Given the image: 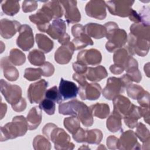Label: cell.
<instances>
[{
    "label": "cell",
    "instance_id": "cell-1",
    "mask_svg": "<svg viewBox=\"0 0 150 150\" xmlns=\"http://www.w3.org/2000/svg\"><path fill=\"white\" fill-rule=\"evenodd\" d=\"M59 112L64 115L77 117L86 127H91L94 122L93 116L88 107L83 102L74 99L59 105Z\"/></svg>",
    "mask_w": 150,
    "mask_h": 150
},
{
    "label": "cell",
    "instance_id": "cell-2",
    "mask_svg": "<svg viewBox=\"0 0 150 150\" xmlns=\"http://www.w3.org/2000/svg\"><path fill=\"white\" fill-rule=\"evenodd\" d=\"M42 133L53 142L56 149L71 150L74 148V144L70 141L69 135L53 123L46 124L42 129Z\"/></svg>",
    "mask_w": 150,
    "mask_h": 150
},
{
    "label": "cell",
    "instance_id": "cell-3",
    "mask_svg": "<svg viewBox=\"0 0 150 150\" xmlns=\"http://www.w3.org/2000/svg\"><path fill=\"white\" fill-rule=\"evenodd\" d=\"M107 30L105 43L107 50L110 53L124 47L127 42L128 36L125 30L120 29L114 22H108L104 25Z\"/></svg>",
    "mask_w": 150,
    "mask_h": 150
},
{
    "label": "cell",
    "instance_id": "cell-4",
    "mask_svg": "<svg viewBox=\"0 0 150 150\" xmlns=\"http://www.w3.org/2000/svg\"><path fill=\"white\" fill-rule=\"evenodd\" d=\"M28 129V124L26 118L23 115L15 116L13 118L12 122L1 127L0 140L2 142L22 137L26 133Z\"/></svg>",
    "mask_w": 150,
    "mask_h": 150
},
{
    "label": "cell",
    "instance_id": "cell-5",
    "mask_svg": "<svg viewBox=\"0 0 150 150\" xmlns=\"http://www.w3.org/2000/svg\"><path fill=\"white\" fill-rule=\"evenodd\" d=\"M53 18V13L46 4L36 13L29 16V20L35 23L38 29L42 32L47 31L50 25V22Z\"/></svg>",
    "mask_w": 150,
    "mask_h": 150
},
{
    "label": "cell",
    "instance_id": "cell-6",
    "mask_svg": "<svg viewBox=\"0 0 150 150\" xmlns=\"http://www.w3.org/2000/svg\"><path fill=\"white\" fill-rule=\"evenodd\" d=\"M126 46L132 56L136 54L143 57L146 56L149 50L150 40L137 38L129 33Z\"/></svg>",
    "mask_w": 150,
    "mask_h": 150
},
{
    "label": "cell",
    "instance_id": "cell-7",
    "mask_svg": "<svg viewBox=\"0 0 150 150\" xmlns=\"http://www.w3.org/2000/svg\"><path fill=\"white\" fill-rule=\"evenodd\" d=\"M134 2L130 0H114L106 1L105 4L111 15L125 18L128 17L133 9L132 6Z\"/></svg>",
    "mask_w": 150,
    "mask_h": 150
},
{
    "label": "cell",
    "instance_id": "cell-8",
    "mask_svg": "<svg viewBox=\"0 0 150 150\" xmlns=\"http://www.w3.org/2000/svg\"><path fill=\"white\" fill-rule=\"evenodd\" d=\"M125 86L121 79L110 77L107 80L105 87L102 91L103 96L108 100H112L115 97L124 92Z\"/></svg>",
    "mask_w": 150,
    "mask_h": 150
},
{
    "label": "cell",
    "instance_id": "cell-9",
    "mask_svg": "<svg viewBox=\"0 0 150 150\" xmlns=\"http://www.w3.org/2000/svg\"><path fill=\"white\" fill-rule=\"evenodd\" d=\"M0 86L1 93L11 105L16 104L22 98V91L19 86L11 84L4 79L1 80Z\"/></svg>",
    "mask_w": 150,
    "mask_h": 150
},
{
    "label": "cell",
    "instance_id": "cell-10",
    "mask_svg": "<svg viewBox=\"0 0 150 150\" xmlns=\"http://www.w3.org/2000/svg\"><path fill=\"white\" fill-rule=\"evenodd\" d=\"M16 45L23 51H28L33 46V33L29 25L26 24L21 25L16 39Z\"/></svg>",
    "mask_w": 150,
    "mask_h": 150
},
{
    "label": "cell",
    "instance_id": "cell-11",
    "mask_svg": "<svg viewBox=\"0 0 150 150\" xmlns=\"http://www.w3.org/2000/svg\"><path fill=\"white\" fill-rule=\"evenodd\" d=\"M48 86V82L45 79L32 83L28 89V97L31 104L39 103L43 99Z\"/></svg>",
    "mask_w": 150,
    "mask_h": 150
},
{
    "label": "cell",
    "instance_id": "cell-12",
    "mask_svg": "<svg viewBox=\"0 0 150 150\" xmlns=\"http://www.w3.org/2000/svg\"><path fill=\"white\" fill-rule=\"evenodd\" d=\"M85 11L87 16L103 20L106 18L105 2L101 0H92L87 3L85 6Z\"/></svg>",
    "mask_w": 150,
    "mask_h": 150
},
{
    "label": "cell",
    "instance_id": "cell-13",
    "mask_svg": "<svg viewBox=\"0 0 150 150\" xmlns=\"http://www.w3.org/2000/svg\"><path fill=\"white\" fill-rule=\"evenodd\" d=\"M118 149L121 150L141 149V145L137 141V137L133 131L127 130L121 134L118 138Z\"/></svg>",
    "mask_w": 150,
    "mask_h": 150
},
{
    "label": "cell",
    "instance_id": "cell-14",
    "mask_svg": "<svg viewBox=\"0 0 150 150\" xmlns=\"http://www.w3.org/2000/svg\"><path fill=\"white\" fill-rule=\"evenodd\" d=\"M102 60L101 52L96 49H90L80 52L77 56V62L86 65H98Z\"/></svg>",
    "mask_w": 150,
    "mask_h": 150
},
{
    "label": "cell",
    "instance_id": "cell-15",
    "mask_svg": "<svg viewBox=\"0 0 150 150\" xmlns=\"http://www.w3.org/2000/svg\"><path fill=\"white\" fill-rule=\"evenodd\" d=\"M64 9V17L68 24L76 23L81 21V14L77 7L76 1H60Z\"/></svg>",
    "mask_w": 150,
    "mask_h": 150
},
{
    "label": "cell",
    "instance_id": "cell-16",
    "mask_svg": "<svg viewBox=\"0 0 150 150\" xmlns=\"http://www.w3.org/2000/svg\"><path fill=\"white\" fill-rule=\"evenodd\" d=\"M101 87L98 83H87L83 86H79V94L82 100H96L101 95Z\"/></svg>",
    "mask_w": 150,
    "mask_h": 150
},
{
    "label": "cell",
    "instance_id": "cell-17",
    "mask_svg": "<svg viewBox=\"0 0 150 150\" xmlns=\"http://www.w3.org/2000/svg\"><path fill=\"white\" fill-rule=\"evenodd\" d=\"M112 104L114 107L112 112L117 114L121 118L129 113L133 105L129 98L121 94L112 100Z\"/></svg>",
    "mask_w": 150,
    "mask_h": 150
},
{
    "label": "cell",
    "instance_id": "cell-18",
    "mask_svg": "<svg viewBox=\"0 0 150 150\" xmlns=\"http://www.w3.org/2000/svg\"><path fill=\"white\" fill-rule=\"evenodd\" d=\"M21 26V23L17 21L2 19L0 21L1 36L6 39H11L19 31Z\"/></svg>",
    "mask_w": 150,
    "mask_h": 150
},
{
    "label": "cell",
    "instance_id": "cell-19",
    "mask_svg": "<svg viewBox=\"0 0 150 150\" xmlns=\"http://www.w3.org/2000/svg\"><path fill=\"white\" fill-rule=\"evenodd\" d=\"M74 47L71 42L59 47L54 53V60L60 64L69 63L74 53Z\"/></svg>",
    "mask_w": 150,
    "mask_h": 150
},
{
    "label": "cell",
    "instance_id": "cell-20",
    "mask_svg": "<svg viewBox=\"0 0 150 150\" xmlns=\"http://www.w3.org/2000/svg\"><path fill=\"white\" fill-rule=\"evenodd\" d=\"M59 90L64 101L76 98L79 93V87L74 83L61 78Z\"/></svg>",
    "mask_w": 150,
    "mask_h": 150
},
{
    "label": "cell",
    "instance_id": "cell-21",
    "mask_svg": "<svg viewBox=\"0 0 150 150\" xmlns=\"http://www.w3.org/2000/svg\"><path fill=\"white\" fill-rule=\"evenodd\" d=\"M52 38L59 39L66 33V25L62 19H56L52 21L46 32Z\"/></svg>",
    "mask_w": 150,
    "mask_h": 150
},
{
    "label": "cell",
    "instance_id": "cell-22",
    "mask_svg": "<svg viewBox=\"0 0 150 150\" xmlns=\"http://www.w3.org/2000/svg\"><path fill=\"white\" fill-rule=\"evenodd\" d=\"M1 67L3 70L4 77L9 81H16L19 76L17 69L9 60V57H4L1 60Z\"/></svg>",
    "mask_w": 150,
    "mask_h": 150
},
{
    "label": "cell",
    "instance_id": "cell-23",
    "mask_svg": "<svg viewBox=\"0 0 150 150\" xmlns=\"http://www.w3.org/2000/svg\"><path fill=\"white\" fill-rule=\"evenodd\" d=\"M124 70L126 71V74L131 78L132 81L139 83L141 81L142 75L138 69V63L132 56H130L128 59L125 66Z\"/></svg>",
    "mask_w": 150,
    "mask_h": 150
},
{
    "label": "cell",
    "instance_id": "cell-24",
    "mask_svg": "<svg viewBox=\"0 0 150 150\" xmlns=\"http://www.w3.org/2000/svg\"><path fill=\"white\" fill-rule=\"evenodd\" d=\"M86 33L90 37L100 39L106 36L107 30L104 25L96 23H88L84 26Z\"/></svg>",
    "mask_w": 150,
    "mask_h": 150
},
{
    "label": "cell",
    "instance_id": "cell-25",
    "mask_svg": "<svg viewBox=\"0 0 150 150\" xmlns=\"http://www.w3.org/2000/svg\"><path fill=\"white\" fill-rule=\"evenodd\" d=\"M42 119L41 109L39 107H32L28 112L26 120L28 124V129L34 130L40 124Z\"/></svg>",
    "mask_w": 150,
    "mask_h": 150
},
{
    "label": "cell",
    "instance_id": "cell-26",
    "mask_svg": "<svg viewBox=\"0 0 150 150\" xmlns=\"http://www.w3.org/2000/svg\"><path fill=\"white\" fill-rule=\"evenodd\" d=\"M85 75L89 81L98 82L107 77L108 73L104 66H97L94 67H88Z\"/></svg>",
    "mask_w": 150,
    "mask_h": 150
},
{
    "label": "cell",
    "instance_id": "cell-27",
    "mask_svg": "<svg viewBox=\"0 0 150 150\" xmlns=\"http://www.w3.org/2000/svg\"><path fill=\"white\" fill-rule=\"evenodd\" d=\"M141 117V108L133 104L131 111L123 119L125 125L129 128L133 129L137 126L138 120Z\"/></svg>",
    "mask_w": 150,
    "mask_h": 150
},
{
    "label": "cell",
    "instance_id": "cell-28",
    "mask_svg": "<svg viewBox=\"0 0 150 150\" xmlns=\"http://www.w3.org/2000/svg\"><path fill=\"white\" fill-rule=\"evenodd\" d=\"M130 33L137 38L150 40V26H146L141 23H134L131 25Z\"/></svg>",
    "mask_w": 150,
    "mask_h": 150
},
{
    "label": "cell",
    "instance_id": "cell-29",
    "mask_svg": "<svg viewBox=\"0 0 150 150\" xmlns=\"http://www.w3.org/2000/svg\"><path fill=\"white\" fill-rule=\"evenodd\" d=\"M35 40L39 49L45 53H49L53 48V42L44 34L37 33Z\"/></svg>",
    "mask_w": 150,
    "mask_h": 150
},
{
    "label": "cell",
    "instance_id": "cell-30",
    "mask_svg": "<svg viewBox=\"0 0 150 150\" xmlns=\"http://www.w3.org/2000/svg\"><path fill=\"white\" fill-rule=\"evenodd\" d=\"M130 56H132L127 46L125 45L124 47L116 50L113 54V61L114 64L125 67V66Z\"/></svg>",
    "mask_w": 150,
    "mask_h": 150
},
{
    "label": "cell",
    "instance_id": "cell-31",
    "mask_svg": "<svg viewBox=\"0 0 150 150\" xmlns=\"http://www.w3.org/2000/svg\"><path fill=\"white\" fill-rule=\"evenodd\" d=\"M93 116L100 119L106 118L110 112V107L105 103H96L89 107Z\"/></svg>",
    "mask_w": 150,
    "mask_h": 150
},
{
    "label": "cell",
    "instance_id": "cell-32",
    "mask_svg": "<svg viewBox=\"0 0 150 150\" xmlns=\"http://www.w3.org/2000/svg\"><path fill=\"white\" fill-rule=\"evenodd\" d=\"M71 43H73L74 50H77L83 49L88 45H93V42L91 38L88 36L85 32H82L74 37L72 40Z\"/></svg>",
    "mask_w": 150,
    "mask_h": 150
},
{
    "label": "cell",
    "instance_id": "cell-33",
    "mask_svg": "<svg viewBox=\"0 0 150 150\" xmlns=\"http://www.w3.org/2000/svg\"><path fill=\"white\" fill-rule=\"evenodd\" d=\"M121 118L115 113H112L106 121L107 128L111 132H117L122 130Z\"/></svg>",
    "mask_w": 150,
    "mask_h": 150
},
{
    "label": "cell",
    "instance_id": "cell-34",
    "mask_svg": "<svg viewBox=\"0 0 150 150\" xmlns=\"http://www.w3.org/2000/svg\"><path fill=\"white\" fill-rule=\"evenodd\" d=\"M2 10L3 12L11 16L15 15L19 11L20 5L19 1L13 0H6L2 4Z\"/></svg>",
    "mask_w": 150,
    "mask_h": 150
},
{
    "label": "cell",
    "instance_id": "cell-35",
    "mask_svg": "<svg viewBox=\"0 0 150 150\" xmlns=\"http://www.w3.org/2000/svg\"><path fill=\"white\" fill-rule=\"evenodd\" d=\"M103 134L98 129L86 130L85 142L89 144H99L103 139Z\"/></svg>",
    "mask_w": 150,
    "mask_h": 150
},
{
    "label": "cell",
    "instance_id": "cell-36",
    "mask_svg": "<svg viewBox=\"0 0 150 150\" xmlns=\"http://www.w3.org/2000/svg\"><path fill=\"white\" fill-rule=\"evenodd\" d=\"M28 58L32 64L37 66H41L45 63L46 60L44 53L38 49H34L29 52Z\"/></svg>",
    "mask_w": 150,
    "mask_h": 150
},
{
    "label": "cell",
    "instance_id": "cell-37",
    "mask_svg": "<svg viewBox=\"0 0 150 150\" xmlns=\"http://www.w3.org/2000/svg\"><path fill=\"white\" fill-rule=\"evenodd\" d=\"M9 60L14 66H21L26 61V56L23 52L16 48L11 50L9 56Z\"/></svg>",
    "mask_w": 150,
    "mask_h": 150
},
{
    "label": "cell",
    "instance_id": "cell-38",
    "mask_svg": "<svg viewBox=\"0 0 150 150\" xmlns=\"http://www.w3.org/2000/svg\"><path fill=\"white\" fill-rule=\"evenodd\" d=\"M63 125L66 129L73 135L80 127V121L76 116L66 117L64 119Z\"/></svg>",
    "mask_w": 150,
    "mask_h": 150
},
{
    "label": "cell",
    "instance_id": "cell-39",
    "mask_svg": "<svg viewBox=\"0 0 150 150\" xmlns=\"http://www.w3.org/2000/svg\"><path fill=\"white\" fill-rule=\"evenodd\" d=\"M33 147L35 150H50L51 144L44 136L38 135L33 140Z\"/></svg>",
    "mask_w": 150,
    "mask_h": 150
},
{
    "label": "cell",
    "instance_id": "cell-40",
    "mask_svg": "<svg viewBox=\"0 0 150 150\" xmlns=\"http://www.w3.org/2000/svg\"><path fill=\"white\" fill-rule=\"evenodd\" d=\"M136 132H135L137 138L142 142L150 140V132L149 129L142 122H139L137 125Z\"/></svg>",
    "mask_w": 150,
    "mask_h": 150
},
{
    "label": "cell",
    "instance_id": "cell-41",
    "mask_svg": "<svg viewBox=\"0 0 150 150\" xmlns=\"http://www.w3.org/2000/svg\"><path fill=\"white\" fill-rule=\"evenodd\" d=\"M46 4L51 10L53 15V18L54 19H59L60 18L62 17L63 14V10L59 1H49L47 2Z\"/></svg>",
    "mask_w": 150,
    "mask_h": 150
},
{
    "label": "cell",
    "instance_id": "cell-42",
    "mask_svg": "<svg viewBox=\"0 0 150 150\" xmlns=\"http://www.w3.org/2000/svg\"><path fill=\"white\" fill-rule=\"evenodd\" d=\"M45 96L46 98L50 100L57 104H60L63 101L59 90L56 86H54L47 90Z\"/></svg>",
    "mask_w": 150,
    "mask_h": 150
},
{
    "label": "cell",
    "instance_id": "cell-43",
    "mask_svg": "<svg viewBox=\"0 0 150 150\" xmlns=\"http://www.w3.org/2000/svg\"><path fill=\"white\" fill-rule=\"evenodd\" d=\"M39 108L48 115H53L56 110V105L53 101L45 98L39 103Z\"/></svg>",
    "mask_w": 150,
    "mask_h": 150
},
{
    "label": "cell",
    "instance_id": "cell-44",
    "mask_svg": "<svg viewBox=\"0 0 150 150\" xmlns=\"http://www.w3.org/2000/svg\"><path fill=\"white\" fill-rule=\"evenodd\" d=\"M42 76L40 69L39 68H26L24 71L23 77L29 81H35L40 79Z\"/></svg>",
    "mask_w": 150,
    "mask_h": 150
},
{
    "label": "cell",
    "instance_id": "cell-45",
    "mask_svg": "<svg viewBox=\"0 0 150 150\" xmlns=\"http://www.w3.org/2000/svg\"><path fill=\"white\" fill-rule=\"evenodd\" d=\"M126 89L128 96L133 100H137L138 96L144 90V88L141 86L132 83L128 85L126 87Z\"/></svg>",
    "mask_w": 150,
    "mask_h": 150
},
{
    "label": "cell",
    "instance_id": "cell-46",
    "mask_svg": "<svg viewBox=\"0 0 150 150\" xmlns=\"http://www.w3.org/2000/svg\"><path fill=\"white\" fill-rule=\"evenodd\" d=\"M137 100L141 107H149V93L147 91L142 90L138 96Z\"/></svg>",
    "mask_w": 150,
    "mask_h": 150
},
{
    "label": "cell",
    "instance_id": "cell-47",
    "mask_svg": "<svg viewBox=\"0 0 150 150\" xmlns=\"http://www.w3.org/2000/svg\"><path fill=\"white\" fill-rule=\"evenodd\" d=\"M141 23L146 26H149V7L144 6L138 13Z\"/></svg>",
    "mask_w": 150,
    "mask_h": 150
},
{
    "label": "cell",
    "instance_id": "cell-48",
    "mask_svg": "<svg viewBox=\"0 0 150 150\" xmlns=\"http://www.w3.org/2000/svg\"><path fill=\"white\" fill-rule=\"evenodd\" d=\"M42 75L45 77L52 76L54 72V67L51 63L49 62H45L40 67Z\"/></svg>",
    "mask_w": 150,
    "mask_h": 150
},
{
    "label": "cell",
    "instance_id": "cell-49",
    "mask_svg": "<svg viewBox=\"0 0 150 150\" xmlns=\"http://www.w3.org/2000/svg\"><path fill=\"white\" fill-rule=\"evenodd\" d=\"M38 8V2L36 1H24L22 2V8L25 13L31 12L35 11Z\"/></svg>",
    "mask_w": 150,
    "mask_h": 150
},
{
    "label": "cell",
    "instance_id": "cell-50",
    "mask_svg": "<svg viewBox=\"0 0 150 150\" xmlns=\"http://www.w3.org/2000/svg\"><path fill=\"white\" fill-rule=\"evenodd\" d=\"M86 138V130L80 127L79 129L73 134V138L78 143L85 142Z\"/></svg>",
    "mask_w": 150,
    "mask_h": 150
},
{
    "label": "cell",
    "instance_id": "cell-51",
    "mask_svg": "<svg viewBox=\"0 0 150 150\" xmlns=\"http://www.w3.org/2000/svg\"><path fill=\"white\" fill-rule=\"evenodd\" d=\"M26 100L23 97H22V98L16 104L11 105L12 110L16 112H22L24 111L26 108Z\"/></svg>",
    "mask_w": 150,
    "mask_h": 150
},
{
    "label": "cell",
    "instance_id": "cell-52",
    "mask_svg": "<svg viewBox=\"0 0 150 150\" xmlns=\"http://www.w3.org/2000/svg\"><path fill=\"white\" fill-rule=\"evenodd\" d=\"M118 138L114 135H110L107 138V146L110 149H118Z\"/></svg>",
    "mask_w": 150,
    "mask_h": 150
},
{
    "label": "cell",
    "instance_id": "cell-53",
    "mask_svg": "<svg viewBox=\"0 0 150 150\" xmlns=\"http://www.w3.org/2000/svg\"><path fill=\"white\" fill-rule=\"evenodd\" d=\"M87 66L78 62H74L73 63V69L74 70L75 73L80 74H86L87 70Z\"/></svg>",
    "mask_w": 150,
    "mask_h": 150
},
{
    "label": "cell",
    "instance_id": "cell-54",
    "mask_svg": "<svg viewBox=\"0 0 150 150\" xmlns=\"http://www.w3.org/2000/svg\"><path fill=\"white\" fill-rule=\"evenodd\" d=\"M73 79L79 84V86H83L87 83L85 74L74 73L73 74Z\"/></svg>",
    "mask_w": 150,
    "mask_h": 150
},
{
    "label": "cell",
    "instance_id": "cell-55",
    "mask_svg": "<svg viewBox=\"0 0 150 150\" xmlns=\"http://www.w3.org/2000/svg\"><path fill=\"white\" fill-rule=\"evenodd\" d=\"M110 70L114 74H120L124 71V68L121 66L114 64L110 66Z\"/></svg>",
    "mask_w": 150,
    "mask_h": 150
},
{
    "label": "cell",
    "instance_id": "cell-56",
    "mask_svg": "<svg viewBox=\"0 0 150 150\" xmlns=\"http://www.w3.org/2000/svg\"><path fill=\"white\" fill-rule=\"evenodd\" d=\"M142 117H144V121L148 124H149V107H141Z\"/></svg>",
    "mask_w": 150,
    "mask_h": 150
},
{
    "label": "cell",
    "instance_id": "cell-57",
    "mask_svg": "<svg viewBox=\"0 0 150 150\" xmlns=\"http://www.w3.org/2000/svg\"><path fill=\"white\" fill-rule=\"evenodd\" d=\"M128 18L131 21H132L135 23H141V19L139 16V14L134 9L132 10L130 13Z\"/></svg>",
    "mask_w": 150,
    "mask_h": 150
},
{
    "label": "cell",
    "instance_id": "cell-58",
    "mask_svg": "<svg viewBox=\"0 0 150 150\" xmlns=\"http://www.w3.org/2000/svg\"><path fill=\"white\" fill-rule=\"evenodd\" d=\"M70 37L69 35L66 33L61 38L58 39L57 41L62 45H65L70 42Z\"/></svg>",
    "mask_w": 150,
    "mask_h": 150
},
{
    "label": "cell",
    "instance_id": "cell-59",
    "mask_svg": "<svg viewBox=\"0 0 150 150\" xmlns=\"http://www.w3.org/2000/svg\"><path fill=\"white\" fill-rule=\"evenodd\" d=\"M7 111V105L5 103H1V119L2 120L5 116Z\"/></svg>",
    "mask_w": 150,
    "mask_h": 150
},
{
    "label": "cell",
    "instance_id": "cell-60",
    "mask_svg": "<svg viewBox=\"0 0 150 150\" xmlns=\"http://www.w3.org/2000/svg\"><path fill=\"white\" fill-rule=\"evenodd\" d=\"M149 63H148V65H147V69L146 68V66H145H145H144V71H145V73H146V76H148V77H149Z\"/></svg>",
    "mask_w": 150,
    "mask_h": 150
},
{
    "label": "cell",
    "instance_id": "cell-61",
    "mask_svg": "<svg viewBox=\"0 0 150 150\" xmlns=\"http://www.w3.org/2000/svg\"><path fill=\"white\" fill-rule=\"evenodd\" d=\"M90 149V148L88 146H87V145H83L81 147H80L79 148V149Z\"/></svg>",
    "mask_w": 150,
    "mask_h": 150
},
{
    "label": "cell",
    "instance_id": "cell-62",
    "mask_svg": "<svg viewBox=\"0 0 150 150\" xmlns=\"http://www.w3.org/2000/svg\"><path fill=\"white\" fill-rule=\"evenodd\" d=\"M100 146H101V148L100 147H98L97 148V149H106V148L105 147H104V145H103V144H101V145H100Z\"/></svg>",
    "mask_w": 150,
    "mask_h": 150
}]
</instances>
